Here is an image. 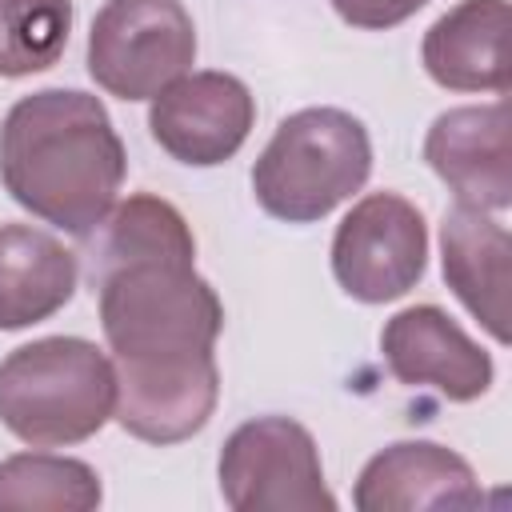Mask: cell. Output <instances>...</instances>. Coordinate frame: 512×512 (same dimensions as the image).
<instances>
[{
    "label": "cell",
    "mask_w": 512,
    "mask_h": 512,
    "mask_svg": "<svg viewBox=\"0 0 512 512\" xmlns=\"http://www.w3.org/2000/svg\"><path fill=\"white\" fill-rule=\"evenodd\" d=\"M0 180L24 212L88 236L124 184V144L96 96L44 88L16 100L4 116Z\"/></svg>",
    "instance_id": "6da1fadb"
},
{
    "label": "cell",
    "mask_w": 512,
    "mask_h": 512,
    "mask_svg": "<svg viewBox=\"0 0 512 512\" xmlns=\"http://www.w3.org/2000/svg\"><path fill=\"white\" fill-rule=\"evenodd\" d=\"M112 412L116 368L92 340L44 336L0 360V424L32 448L80 444Z\"/></svg>",
    "instance_id": "7a4b0ae2"
},
{
    "label": "cell",
    "mask_w": 512,
    "mask_h": 512,
    "mask_svg": "<svg viewBox=\"0 0 512 512\" xmlns=\"http://www.w3.org/2000/svg\"><path fill=\"white\" fill-rule=\"evenodd\" d=\"M112 360H176L212 352L224 308L192 260H136L96 284Z\"/></svg>",
    "instance_id": "3957f363"
},
{
    "label": "cell",
    "mask_w": 512,
    "mask_h": 512,
    "mask_svg": "<svg viewBox=\"0 0 512 512\" xmlns=\"http://www.w3.org/2000/svg\"><path fill=\"white\" fill-rule=\"evenodd\" d=\"M372 172L368 128L344 108H304L280 120L252 164L256 204L288 224L324 220Z\"/></svg>",
    "instance_id": "277c9868"
},
{
    "label": "cell",
    "mask_w": 512,
    "mask_h": 512,
    "mask_svg": "<svg viewBox=\"0 0 512 512\" xmlns=\"http://www.w3.org/2000/svg\"><path fill=\"white\" fill-rule=\"evenodd\" d=\"M196 60V28L180 0H108L88 32V72L120 100H152Z\"/></svg>",
    "instance_id": "5b68a950"
},
{
    "label": "cell",
    "mask_w": 512,
    "mask_h": 512,
    "mask_svg": "<svg viewBox=\"0 0 512 512\" xmlns=\"http://www.w3.org/2000/svg\"><path fill=\"white\" fill-rule=\"evenodd\" d=\"M220 492L236 512H332L316 440L288 416L240 424L220 452Z\"/></svg>",
    "instance_id": "8992f818"
},
{
    "label": "cell",
    "mask_w": 512,
    "mask_h": 512,
    "mask_svg": "<svg viewBox=\"0 0 512 512\" xmlns=\"http://www.w3.org/2000/svg\"><path fill=\"white\" fill-rule=\"evenodd\" d=\"M428 264V228L416 204L396 192L364 196L336 228L332 272L360 304H388L416 288Z\"/></svg>",
    "instance_id": "52a82bcc"
},
{
    "label": "cell",
    "mask_w": 512,
    "mask_h": 512,
    "mask_svg": "<svg viewBox=\"0 0 512 512\" xmlns=\"http://www.w3.org/2000/svg\"><path fill=\"white\" fill-rule=\"evenodd\" d=\"M256 120L252 92L228 72H184L152 96V140L180 164L212 168L240 152Z\"/></svg>",
    "instance_id": "ba28073f"
},
{
    "label": "cell",
    "mask_w": 512,
    "mask_h": 512,
    "mask_svg": "<svg viewBox=\"0 0 512 512\" xmlns=\"http://www.w3.org/2000/svg\"><path fill=\"white\" fill-rule=\"evenodd\" d=\"M116 368V420L144 444H180L196 436L220 396L212 352L176 360H112Z\"/></svg>",
    "instance_id": "9c48e42d"
},
{
    "label": "cell",
    "mask_w": 512,
    "mask_h": 512,
    "mask_svg": "<svg viewBox=\"0 0 512 512\" xmlns=\"http://www.w3.org/2000/svg\"><path fill=\"white\" fill-rule=\"evenodd\" d=\"M512 116L508 100L480 108H448L424 136L428 168L456 192V204L504 212L512 204Z\"/></svg>",
    "instance_id": "30bf717a"
},
{
    "label": "cell",
    "mask_w": 512,
    "mask_h": 512,
    "mask_svg": "<svg viewBox=\"0 0 512 512\" xmlns=\"http://www.w3.org/2000/svg\"><path fill=\"white\" fill-rule=\"evenodd\" d=\"M380 348L400 384H428L452 404H468L492 384V356L436 304L396 312L380 332Z\"/></svg>",
    "instance_id": "8fae6325"
},
{
    "label": "cell",
    "mask_w": 512,
    "mask_h": 512,
    "mask_svg": "<svg viewBox=\"0 0 512 512\" xmlns=\"http://www.w3.org/2000/svg\"><path fill=\"white\" fill-rule=\"evenodd\" d=\"M480 484L464 456L432 440H404L376 452L356 480L360 512H428L476 508Z\"/></svg>",
    "instance_id": "7c38bea8"
},
{
    "label": "cell",
    "mask_w": 512,
    "mask_h": 512,
    "mask_svg": "<svg viewBox=\"0 0 512 512\" xmlns=\"http://www.w3.org/2000/svg\"><path fill=\"white\" fill-rule=\"evenodd\" d=\"M444 280L456 300L488 328L496 344H508V228L480 208L456 204L440 224Z\"/></svg>",
    "instance_id": "4fadbf2b"
},
{
    "label": "cell",
    "mask_w": 512,
    "mask_h": 512,
    "mask_svg": "<svg viewBox=\"0 0 512 512\" xmlns=\"http://www.w3.org/2000/svg\"><path fill=\"white\" fill-rule=\"evenodd\" d=\"M424 68L448 92H508V0H460L424 36Z\"/></svg>",
    "instance_id": "5bb4252c"
},
{
    "label": "cell",
    "mask_w": 512,
    "mask_h": 512,
    "mask_svg": "<svg viewBox=\"0 0 512 512\" xmlns=\"http://www.w3.org/2000/svg\"><path fill=\"white\" fill-rule=\"evenodd\" d=\"M80 280L76 252L32 224H0V332L60 312Z\"/></svg>",
    "instance_id": "9a60e30c"
},
{
    "label": "cell",
    "mask_w": 512,
    "mask_h": 512,
    "mask_svg": "<svg viewBox=\"0 0 512 512\" xmlns=\"http://www.w3.org/2000/svg\"><path fill=\"white\" fill-rule=\"evenodd\" d=\"M88 280L96 284L112 268L136 264V260H192L196 240L184 224V216L160 200V196H128L124 204H112V212L88 232Z\"/></svg>",
    "instance_id": "2e32d148"
},
{
    "label": "cell",
    "mask_w": 512,
    "mask_h": 512,
    "mask_svg": "<svg viewBox=\"0 0 512 512\" xmlns=\"http://www.w3.org/2000/svg\"><path fill=\"white\" fill-rule=\"evenodd\" d=\"M100 476L72 456L20 452L0 460V512H92Z\"/></svg>",
    "instance_id": "e0dca14e"
},
{
    "label": "cell",
    "mask_w": 512,
    "mask_h": 512,
    "mask_svg": "<svg viewBox=\"0 0 512 512\" xmlns=\"http://www.w3.org/2000/svg\"><path fill=\"white\" fill-rule=\"evenodd\" d=\"M72 32V0H0V76L20 80L60 60Z\"/></svg>",
    "instance_id": "ac0fdd59"
},
{
    "label": "cell",
    "mask_w": 512,
    "mask_h": 512,
    "mask_svg": "<svg viewBox=\"0 0 512 512\" xmlns=\"http://www.w3.org/2000/svg\"><path fill=\"white\" fill-rule=\"evenodd\" d=\"M424 4L428 0H332L340 20L352 28H392V24H404L408 16H416Z\"/></svg>",
    "instance_id": "d6986e66"
}]
</instances>
